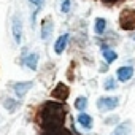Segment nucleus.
<instances>
[{
	"instance_id": "nucleus-1",
	"label": "nucleus",
	"mask_w": 135,
	"mask_h": 135,
	"mask_svg": "<svg viewBox=\"0 0 135 135\" xmlns=\"http://www.w3.org/2000/svg\"><path fill=\"white\" fill-rule=\"evenodd\" d=\"M65 121V110L59 102H46L38 111V122L45 129L60 127Z\"/></svg>"
},
{
	"instance_id": "nucleus-2",
	"label": "nucleus",
	"mask_w": 135,
	"mask_h": 135,
	"mask_svg": "<svg viewBox=\"0 0 135 135\" xmlns=\"http://www.w3.org/2000/svg\"><path fill=\"white\" fill-rule=\"evenodd\" d=\"M119 24L124 30H133L135 29V10L127 8L121 11L119 15Z\"/></svg>"
},
{
	"instance_id": "nucleus-3",
	"label": "nucleus",
	"mask_w": 135,
	"mask_h": 135,
	"mask_svg": "<svg viewBox=\"0 0 135 135\" xmlns=\"http://www.w3.org/2000/svg\"><path fill=\"white\" fill-rule=\"evenodd\" d=\"M119 99L118 97H100L97 100V108L100 111H111L118 107Z\"/></svg>"
},
{
	"instance_id": "nucleus-4",
	"label": "nucleus",
	"mask_w": 135,
	"mask_h": 135,
	"mask_svg": "<svg viewBox=\"0 0 135 135\" xmlns=\"http://www.w3.org/2000/svg\"><path fill=\"white\" fill-rule=\"evenodd\" d=\"M11 30H13V38H15V41L19 45L21 40H22V21H21L19 15H15V16H13Z\"/></svg>"
},
{
	"instance_id": "nucleus-5",
	"label": "nucleus",
	"mask_w": 135,
	"mask_h": 135,
	"mask_svg": "<svg viewBox=\"0 0 135 135\" xmlns=\"http://www.w3.org/2000/svg\"><path fill=\"white\" fill-rule=\"evenodd\" d=\"M51 97H54L56 100H65L67 97H69V86H65V84L59 83V84L52 89Z\"/></svg>"
},
{
	"instance_id": "nucleus-6",
	"label": "nucleus",
	"mask_w": 135,
	"mask_h": 135,
	"mask_svg": "<svg viewBox=\"0 0 135 135\" xmlns=\"http://www.w3.org/2000/svg\"><path fill=\"white\" fill-rule=\"evenodd\" d=\"M32 86H33V81H26V83H16L13 86V89H15V94L18 97H24L26 92L29 89H32Z\"/></svg>"
},
{
	"instance_id": "nucleus-7",
	"label": "nucleus",
	"mask_w": 135,
	"mask_h": 135,
	"mask_svg": "<svg viewBox=\"0 0 135 135\" xmlns=\"http://www.w3.org/2000/svg\"><path fill=\"white\" fill-rule=\"evenodd\" d=\"M116 76L119 81H129L133 76V69L132 67H119L116 72Z\"/></svg>"
},
{
	"instance_id": "nucleus-8",
	"label": "nucleus",
	"mask_w": 135,
	"mask_h": 135,
	"mask_svg": "<svg viewBox=\"0 0 135 135\" xmlns=\"http://www.w3.org/2000/svg\"><path fill=\"white\" fill-rule=\"evenodd\" d=\"M51 33H52V21H51V18H46L41 24V40L48 41Z\"/></svg>"
},
{
	"instance_id": "nucleus-9",
	"label": "nucleus",
	"mask_w": 135,
	"mask_h": 135,
	"mask_svg": "<svg viewBox=\"0 0 135 135\" xmlns=\"http://www.w3.org/2000/svg\"><path fill=\"white\" fill-rule=\"evenodd\" d=\"M67 43H69V33L60 35V37L56 40V43H54V52H56V54H62L64 49H65V46H67Z\"/></svg>"
},
{
	"instance_id": "nucleus-10",
	"label": "nucleus",
	"mask_w": 135,
	"mask_h": 135,
	"mask_svg": "<svg viewBox=\"0 0 135 135\" xmlns=\"http://www.w3.org/2000/svg\"><path fill=\"white\" fill-rule=\"evenodd\" d=\"M24 64L29 67L30 70H35L37 65H38V54H37V52H30V54L24 59Z\"/></svg>"
},
{
	"instance_id": "nucleus-11",
	"label": "nucleus",
	"mask_w": 135,
	"mask_h": 135,
	"mask_svg": "<svg viewBox=\"0 0 135 135\" xmlns=\"http://www.w3.org/2000/svg\"><path fill=\"white\" fill-rule=\"evenodd\" d=\"M130 122L127 121V122H122V124H119L116 129H114V132L111 133V135H130Z\"/></svg>"
},
{
	"instance_id": "nucleus-12",
	"label": "nucleus",
	"mask_w": 135,
	"mask_h": 135,
	"mask_svg": "<svg viewBox=\"0 0 135 135\" xmlns=\"http://www.w3.org/2000/svg\"><path fill=\"white\" fill-rule=\"evenodd\" d=\"M78 122H80V126L84 127V129H91V127H92V118H91L89 114H86V113H80Z\"/></svg>"
},
{
	"instance_id": "nucleus-13",
	"label": "nucleus",
	"mask_w": 135,
	"mask_h": 135,
	"mask_svg": "<svg viewBox=\"0 0 135 135\" xmlns=\"http://www.w3.org/2000/svg\"><path fill=\"white\" fill-rule=\"evenodd\" d=\"M102 54H103V57H105V60H107L108 64H111V62H114V60L118 59L116 51H113V49H110V48H102Z\"/></svg>"
},
{
	"instance_id": "nucleus-14",
	"label": "nucleus",
	"mask_w": 135,
	"mask_h": 135,
	"mask_svg": "<svg viewBox=\"0 0 135 135\" xmlns=\"http://www.w3.org/2000/svg\"><path fill=\"white\" fill-rule=\"evenodd\" d=\"M45 135H70V132L64 129L62 126L60 127H52V129H46V133Z\"/></svg>"
},
{
	"instance_id": "nucleus-15",
	"label": "nucleus",
	"mask_w": 135,
	"mask_h": 135,
	"mask_svg": "<svg viewBox=\"0 0 135 135\" xmlns=\"http://www.w3.org/2000/svg\"><path fill=\"white\" fill-rule=\"evenodd\" d=\"M105 27H107V21H105L103 18H99V19L95 21V32H97V33H103Z\"/></svg>"
},
{
	"instance_id": "nucleus-16",
	"label": "nucleus",
	"mask_w": 135,
	"mask_h": 135,
	"mask_svg": "<svg viewBox=\"0 0 135 135\" xmlns=\"http://www.w3.org/2000/svg\"><path fill=\"white\" fill-rule=\"evenodd\" d=\"M86 107H88V99L86 97H78L75 100V108L76 110H86Z\"/></svg>"
},
{
	"instance_id": "nucleus-17",
	"label": "nucleus",
	"mask_w": 135,
	"mask_h": 135,
	"mask_svg": "<svg viewBox=\"0 0 135 135\" xmlns=\"http://www.w3.org/2000/svg\"><path fill=\"white\" fill-rule=\"evenodd\" d=\"M3 105H5V108H7L10 113H13V111L16 110V107H18V102H15V100H11V99H7V100L3 102Z\"/></svg>"
},
{
	"instance_id": "nucleus-18",
	"label": "nucleus",
	"mask_w": 135,
	"mask_h": 135,
	"mask_svg": "<svg viewBox=\"0 0 135 135\" xmlns=\"http://www.w3.org/2000/svg\"><path fill=\"white\" fill-rule=\"evenodd\" d=\"M60 10H62V13H69L70 11V0H62Z\"/></svg>"
},
{
	"instance_id": "nucleus-19",
	"label": "nucleus",
	"mask_w": 135,
	"mask_h": 135,
	"mask_svg": "<svg viewBox=\"0 0 135 135\" xmlns=\"http://www.w3.org/2000/svg\"><path fill=\"white\" fill-rule=\"evenodd\" d=\"M107 91H110V89H114L116 88V84H114V80L113 78H108L107 81H105V86H103Z\"/></svg>"
},
{
	"instance_id": "nucleus-20",
	"label": "nucleus",
	"mask_w": 135,
	"mask_h": 135,
	"mask_svg": "<svg viewBox=\"0 0 135 135\" xmlns=\"http://www.w3.org/2000/svg\"><path fill=\"white\" fill-rule=\"evenodd\" d=\"M30 3H33L35 7H37V10H40L41 8V3H43V0H29Z\"/></svg>"
},
{
	"instance_id": "nucleus-21",
	"label": "nucleus",
	"mask_w": 135,
	"mask_h": 135,
	"mask_svg": "<svg viewBox=\"0 0 135 135\" xmlns=\"http://www.w3.org/2000/svg\"><path fill=\"white\" fill-rule=\"evenodd\" d=\"M103 3H107V5H113V3H116L118 0H102Z\"/></svg>"
},
{
	"instance_id": "nucleus-22",
	"label": "nucleus",
	"mask_w": 135,
	"mask_h": 135,
	"mask_svg": "<svg viewBox=\"0 0 135 135\" xmlns=\"http://www.w3.org/2000/svg\"><path fill=\"white\" fill-rule=\"evenodd\" d=\"M133 40H135V35H133Z\"/></svg>"
}]
</instances>
